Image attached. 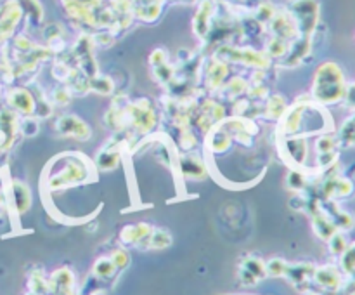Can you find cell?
Segmentation results:
<instances>
[{
  "instance_id": "obj_22",
  "label": "cell",
  "mask_w": 355,
  "mask_h": 295,
  "mask_svg": "<svg viewBox=\"0 0 355 295\" xmlns=\"http://www.w3.org/2000/svg\"><path fill=\"white\" fill-rule=\"evenodd\" d=\"M286 267H288V264L281 259H272L266 264L267 274H270V276H276V278L284 276V273H286Z\"/></svg>"
},
{
  "instance_id": "obj_2",
  "label": "cell",
  "mask_w": 355,
  "mask_h": 295,
  "mask_svg": "<svg viewBox=\"0 0 355 295\" xmlns=\"http://www.w3.org/2000/svg\"><path fill=\"white\" fill-rule=\"evenodd\" d=\"M61 162L62 165L59 167V170L51 172V177L47 180L51 191L71 187L76 183H82L90 177V167L85 165L83 155H76V158H61Z\"/></svg>"
},
{
  "instance_id": "obj_13",
  "label": "cell",
  "mask_w": 355,
  "mask_h": 295,
  "mask_svg": "<svg viewBox=\"0 0 355 295\" xmlns=\"http://www.w3.org/2000/svg\"><path fill=\"white\" fill-rule=\"evenodd\" d=\"M314 280L318 281L321 287L328 288V290H336L340 287V273L336 271V267L333 266H324L321 269H315Z\"/></svg>"
},
{
  "instance_id": "obj_24",
  "label": "cell",
  "mask_w": 355,
  "mask_h": 295,
  "mask_svg": "<svg viewBox=\"0 0 355 295\" xmlns=\"http://www.w3.org/2000/svg\"><path fill=\"white\" fill-rule=\"evenodd\" d=\"M69 99H71V94H69V90L66 87H59L52 94V101L58 104H68Z\"/></svg>"
},
{
  "instance_id": "obj_26",
  "label": "cell",
  "mask_w": 355,
  "mask_h": 295,
  "mask_svg": "<svg viewBox=\"0 0 355 295\" xmlns=\"http://www.w3.org/2000/svg\"><path fill=\"white\" fill-rule=\"evenodd\" d=\"M305 295H314V294H305Z\"/></svg>"
},
{
  "instance_id": "obj_4",
  "label": "cell",
  "mask_w": 355,
  "mask_h": 295,
  "mask_svg": "<svg viewBox=\"0 0 355 295\" xmlns=\"http://www.w3.org/2000/svg\"><path fill=\"white\" fill-rule=\"evenodd\" d=\"M7 103H9V108L14 113H21L24 117H33L35 110H37V99H35L30 90L23 89V87L9 90Z\"/></svg>"
},
{
  "instance_id": "obj_3",
  "label": "cell",
  "mask_w": 355,
  "mask_h": 295,
  "mask_svg": "<svg viewBox=\"0 0 355 295\" xmlns=\"http://www.w3.org/2000/svg\"><path fill=\"white\" fill-rule=\"evenodd\" d=\"M293 19L297 23L302 37H311L315 31L319 19V2L318 0H297L293 6Z\"/></svg>"
},
{
  "instance_id": "obj_14",
  "label": "cell",
  "mask_w": 355,
  "mask_h": 295,
  "mask_svg": "<svg viewBox=\"0 0 355 295\" xmlns=\"http://www.w3.org/2000/svg\"><path fill=\"white\" fill-rule=\"evenodd\" d=\"M227 65L222 61H214L210 65V68L207 69V76H205V80H207V87L210 90H215L218 89V87L222 85V82H224V78L227 76Z\"/></svg>"
},
{
  "instance_id": "obj_23",
  "label": "cell",
  "mask_w": 355,
  "mask_h": 295,
  "mask_svg": "<svg viewBox=\"0 0 355 295\" xmlns=\"http://www.w3.org/2000/svg\"><path fill=\"white\" fill-rule=\"evenodd\" d=\"M19 128L26 135H33V134H37L38 124L33 117H24V120L19 124Z\"/></svg>"
},
{
  "instance_id": "obj_18",
  "label": "cell",
  "mask_w": 355,
  "mask_h": 295,
  "mask_svg": "<svg viewBox=\"0 0 355 295\" xmlns=\"http://www.w3.org/2000/svg\"><path fill=\"white\" fill-rule=\"evenodd\" d=\"M246 87H248V83H246L245 78H241V76H234V78H232L231 82L225 85V90H227L229 99H236L238 96L245 94Z\"/></svg>"
},
{
  "instance_id": "obj_21",
  "label": "cell",
  "mask_w": 355,
  "mask_h": 295,
  "mask_svg": "<svg viewBox=\"0 0 355 295\" xmlns=\"http://www.w3.org/2000/svg\"><path fill=\"white\" fill-rule=\"evenodd\" d=\"M110 259L113 260V264H114V267H116V269H125V267L130 264V255H128V252L125 248L113 250V252H111V255H110Z\"/></svg>"
},
{
  "instance_id": "obj_8",
  "label": "cell",
  "mask_w": 355,
  "mask_h": 295,
  "mask_svg": "<svg viewBox=\"0 0 355 295\" xmlns=\"http://www.w3.org/2000/svg\"><path fill=\"white\" fill-rule=\"evenodd\" d=\"M153 228L146 222H139V224L125 226L120 231V239L125 245H135V246H144L148 242L149 235H151Z\"/></svg>"
},
{
  "instance_id": "obj_17",
  "label": "cell",
  "mask_w": 355,
  "mask_h": 295,
  "mask_svg": "<svg viewBox=\"0 0 355 295\" xmlns=\"http://www.w3.org/2000/svg\"><path fill=\"white\" fill-rule=\"evenodd\" d=\"M286 103H284V97L281 96H272L269 101H267L266 113L269 118H281L284 113H286Z\"/></svg>"
},
{
  "instance_id": "obj_5",
  "label": "cell",
  "mask_w": 355,
  "mask_h": 295,
  "mask_svg": "<svg viewBox=\"0 0 355 295\" xmlns=\"http://www.w3.org/2000/svg\"><path fill=\"white\" fill-rule=\"evenodd\" d=\"M55 128L66 137H75L80 141H87L90 137V128L87 127L85 121L80 120L78 117H73V115L59 117V120L55 121Z\"/></svg>"
},
{
  "instance_id": "obj_25",
  "label": "cell",
  "mask_w": 355,
  "mask_h": 295,
  "mask_svg": "<svg viewBox=\"0 0 355 295\" xmlns=\"http://www.w3.org/2000/svg\"><path fill=\"white\" fill-rule=\"evenodd\" d=\"M342 137L349 142H355V117L347 121V125L342 130Z\"/></svg>"
},
{
  "instance_id": "obj_7",
  "label": "cell",
  "mask_w": 355,
  "mask_h": 295,
  "mask_svg": "<svg viewBox=\"0 0 355 295\" xmlns=\"http://www.w3.org/2000/svg\"><path fill=\"white\" fill-rule=\"evenodd\" d=\"M21 17V6L17 2H6L0 7V42L9 38Z\"/></svg>"
},
{
  "instance_id": "obj_9",
  "label": "cell",
  "mask_w": 355,
  "mask_h": 295,
  "mask_svg": "<svg viewBox=\"0 0 355 295\" xmlns=\"http://www.w3.org/2000/svg\"><path fill=\"white\" fill-rule=\"evenodd\" d=\"M9 198H10V203H12L14 210H16L17 214H23V212H26L28 208H30L31 193H30V187H28L24 183L14 180V183L10 184Z\"/></svg>"
},
{
  "instance_id": "obj_15",
  "label": "cell",
  "mask_w": 355,
  "mask_h": 295,
  "mask_svg": "<svg viewBox=\"0 0 355 295\" xmlns=\"http://www.w3.org/2000/svg\"><path fill=\"white\" fill-rule=\"evenodd\" d=\"M172 245V236H170L168 231H163V229H153L151 235H149L148 242L144 243L142 248H156L162 250L166 248V246Z\"/></svg>"
},
{
  "instance_id": "obj_12",
  "label": "cell",
  "mask_w": 355,
  "mask_h": 295,
  "mask_svg": "<svg viewBox=\"0 0 355 295\" xmlns=\"http://www.w3.org/2000/svg\"><path fill=\"white\" fill-rule=\"evenodd\" d=\"M314 273L315 267L312 264H293V266L288 264L284 276L290 278L295 285H304L307 281L314 280Z\"/></svg>"
},
{
  "instance_id": "obj_16",
  "label": "cell",
  "mask_w": 355,
  "mask_h": 295,
  "mask_svg": "<svg viewBox=\"0 0 355 295\" xmlns=\"http://www.w3.org/2000/svg\"><path fill=\"white\" fill-rule=\"evenodd\" d=\"M114 271H116V267H114L113 260H111L110 257H101V259H97V262L94 264L92 273L97 280H107V278L113 276Z\"/></svg>"
},
{
  "instance_id": "obj_6",
  "label": "cell",
  "mask_w": 355,
  "mask_h": 295,
  "mask_svg": "<svg viewBox=\"0 0 355 295\" xmlns=\"http://www.w3.org/2000/svg\"><path fill=\"white\" fill-rule=\"evenodd\" d=\"M49 294L51 295H76L75 294V278L68 267L54 271L49 278Z\"/></svg>"
},
{
  "instance_id": "obj_10",
  "label": "cell",
  "mask_w": 355,
  "mask_h": 295,
  "mask_svg": "<svg viewBox=\"0 0 355 295\" xmlns=\"http://www.w3.org/2000/svg\"><path fill=\"white\" fill-rule=\"evenodd\" d=\"M284 156L293 165H304L307 158V142L302 137H286L284 139Z\"/></svg>"
},
{
  "instance_id": "obj_11",
  "label": "cell",
  "mask_w": 355,
  "mask_h": 295,
  "mask_svg": "<svg viewBox=\"0 0 355 295\" xmlns=\"http://www.w3.org/2000/svg\"><path fill=\"white\" fill-rule=\"evenodd\" d=\"M180 172L191 179H203L207 176V167L201 158L194 155H184L180 158Z\"/></svg>"
},
{
  "instance_id": "obj_20",
  "label": "cell",
  "mask_w": 355,
  "mask_h": 295,
  "mask_svg": "<svg viewBox=\"0 0 355 295\" xmlns=\"http://www.w3.org/2000/svg\"><path fill=\"white\" fill-rule=\"evenodd\" d=\"M113 83H111L110 78L106 76H101V78L90 80V89L96 90V92L103 94V96H107V94L113 92Z\"/></svg>"
},
{
  "instance_id": "obj_1",
  "label": "cell",
  "mask_w": 355,
  "mask_h": 295,
  "mask_svg": "<svg viewBox=\"0 0 355 295\" xmlns=\"http://www.w3.org/2000/svg\"><path fill=\"white\" fill-rule=\"evenodd\" d=\"M343 73L336 62H324L318 68L312 87V99L319 104H335L345 97Z\"/></svg>"
},
{
  "instance_id": "obj_19",
  "label": "cell",
  "mask_w": 355,
  "mask_h": 295,
  "mask_svg": "<svg viewBox=\"0 0 355 295\" xmlns=\"http://www.w3.org/2000/svg\"><path fill=\"white\" fill-rule=\"evenodd\" d=\"M288 184H290V187H293V189L297 191L304 189L305 184H307V176H305L304 170L300 169L291 170L290 176H288Z\"/></svg>"
}]
</instances>
